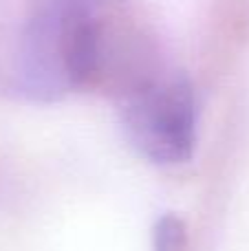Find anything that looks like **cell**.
<instances>
[{
  "instance_id": "6da1fadb",
  "label": "cell",
  "mask_w": 249,
  "mask_h": 251,
  "mask_svg": "<svg viewBox=\"0 0 249 251\" xmlns=\"http://www.w3.org/2000/svg\"><path fill=\"white\" fill-rule=\"evenodd\" d=\"M100 0H40L22 35V86L33 100L51 101L82 88L101 69Z\"/></svg>"
},
{
  "instance_id": "7a4b0ae2",
  "label": "cell",
  "mask_w": 249,
  "mask_h": 251,
  "mask_svg": "<svg viewBox=\"0 0 249 251\" xmlns=\"http://www.w3.org/2000/svg\"><path fill=\"white\" fill-rule=\"evenodd\" d=\"M130 143L152 163H185L197 146V100L185 75L139 84L122 101Z\"/></svg>"
},
{
  "instance_id": "3957f363",
  "label": "cell",
  "mask_w": 249,
  "mask_h": 251,
  "mask_svg": "<svg viewBox=\"0 0 249 251\" xmlns=\"http://www.w3.org/2000/svg\"><path fill=\"white\" fill-rule=\"evenodd\" d=\"M188 247V229L183 218L176 214H163L154 223L152 251H185Z\"/></svg>"
}]
</instances>
